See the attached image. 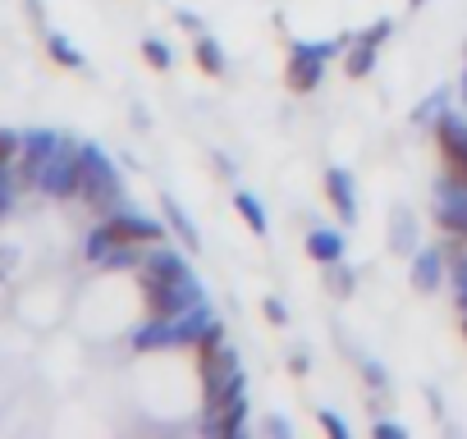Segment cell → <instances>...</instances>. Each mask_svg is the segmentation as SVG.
I'll list each match as a JSON object with an SVG mask.
<instances>
[{"mask_svg":"<svg viewBox=\"0 0 467 439\" xmlns=\"http://www.w3.org/2000/svg\"><path fill=\"white\" fill-rule=\"evenodd\" d=\"M142 307H147V316H156V321H174V316H183V311H192V307H206V289H202L197 275H188L183 284L142 293Z\"/></svg>","mask_w":467,"mask_h":439,"instance_id":"cell-8","label":"cell"},{"mask_svg":"<svg viewBox=\"0 0 467 439\" xmlns=\"http://www.w3.org/2000/svg\"><path fill=\"white\" fill-rule=\"evenodd\" d=\"M389 33H394V19H376L371 28H362V37H367V42H376V46H385V37H389Z\"/></svg>","mask_w":467,"mask_h":439,"instance_id":"cell-30","label":"cell"},{"mask_svg":"<svg viewBox=\"0 0 467 439\" xmlns=\"http://www.w3.org/2000/svg\"><path fill=\"white\" fill-rule=\"evenodd\" d=\"M371 434H376V439H408V425H403V421H376Z\"/></svg>","mask_w":467,"mask_h":439,"instance_id":"cell-29","label":"cell"},{"mask_svg":"<svg viewBox=\"0 0 467 439\" xmlns=\"http://www.w3.org/2000/svg\"><path fill=\"white\" fill-rule=\"evenodd\" d=\"M289 371H294V375H307V371H312L307 352H294V357H289Z\"/></svg>","mask_w":467,"mask_h":439,"instance_id":"cell-34","label":"cell"},{"mask_svg":"<svg viewBox=\"0 0 467 439\" xmlns=\"http://www.w3.org/2000/svg\"><path fill=\"white\" fill-rule=\"evenodd\" d=\"M462 339H467V311H462Z\"/></svg>","mask_w":467,"mask_h":439,"instance_id":"cell-37","label":"cell"},{"mask_svg":"<svg viewBox=\"0 0 467 439\" xmlns=\"http://www.w3.org/2000/svg\"><path fill=\"white\" fill-rule=\"evenodd\" d=\"M326 284H330V293L348 298V293H353V284H358V275H353L344 261H335V266H326Z\"/></svg>","mask_w":467,"mask_h":439,"instance_id":"cell-24","label":"cell"},{"mask_svg":"<svg viewBox=\"0 0 467 439\" xmlns=\"http://www.w3.org/2000/svg\"><path fill=\"white\" fill-rule=\"evenodd\" d=\"M362 380H367L371 389H385V384H389V375L380 371V362H362Z\"/></svg>","mask_w":467,"mask_h":439,"instance_id":"cell-32","label":"cell"},{"mask_svg":"<svg viewBox=\"0 0 467 439\" xmlns=\"http://www.w3.org/2000/svg\"><path fill=\"white\" fill-rule=\"evenodd\" d=\"M449 97H453V87H435L431 97H421V101H417V110H412V124L435 128V119H440V115H449Z\"/></svg>","mask_w":467,"mask_h":439,"instance_id":"cell-21","label":"cell"},{"mask_svg":"<svg viewBox=\"0 0 467 439\" xmlns=\"http://www.w3.org/2000/svg\"><path fill=\"white\" fill-rule=\"evenodd\" d=\"M192 60H197V69L211 74V78H220V74L229 69V60H224V51H220V42H215L211 33L192 37Z\"/></svg>","mask_w":467,"mask_h":439,"instance_id":"cell-19","label":"cell"},{"mask_svg":"<svg viewBox=\"0 0 467 439\" xmlns=\"http://www.w3.org/2000/svg\"><path fill=\"white\" fill-rule=\"evenodd\" d=\"M458 101H462V110H467V74L458 78Z\"/></svg>","mask_w":467,"mask_h":439,"instance_id":"cell-35","label":"cell"},{"mask_svg":"<svg viewBox=\"0 0 467 439\" xmlns=\"http://www.w3.org/2000/svg\"><path fill=\"white\" fill-rule=\"evenodd\" d=\"M303 248H307V257H312L317 266H335V261H344V234H339V230L317 225V230H307Z\"/></svg>","mask_w":467,"mask_h":439,"instance_id":"cell-15","label":"cell"},{"mask_svg":"<svg viewBox=\"0 0 467 439\" xmlns=\"http://www.w3.org/2000/svg\"><path fill=\"white\" fill-rule=\"evenodd\" d=\"M421 243H417V220H412V210H394L389 215V252H399V257H412Z\"/></svg>","mask_w":467,"mask_h":439,"instance_id":"cell-16","label":"cell"},{"mask_svg":"<svg viewBox=\"0 0 467 439\" xmlns=\"http://www.w3.org/2000/svg\"><path fill=\"white\" fill-rule=\"evenodd\" d=\"M78 183H83V156H78V142L65 138L60 151L51 156V165L42 169L37 192L51 197V201H69V197H78Z\"/></svg>","mask_w":467,"mask_h":439,"instance_id":"cell-4","label":"cell"},{"mask_svg":"<svg viewBox=\"0 0 467 439\" xmlns=\"http://www.w3.org/2000/svg\"><path fill=\"white\" fill-rule=\"evenodd\" d=\"M101 225H106L110 239L124 243V248H156V243L165 239V225H161V220H151V215H142V210H129V206L101 215Z\"/></svg>","mask_w":467,"mask_h":439,"instance_id":"cell-7","label":"cell"},{"mask_svg":"<svg viewBox=\"0 0 467 439\" xmlns=\"http://www.w3.org/2000/svg\"><path fill=\"white\" fill-rule=\"evenodd\" d=\"M444 275H449V261H444V252H440V248H417V252H412V271H408L412 293L431 298V293L444 284Z\"/></svg>","mask_w":467,"mask_h":439,"instance_id":"cell-11","label":"cell"},{"mask_svg":"<svg viewBox=\"0 0 467 439\" xmlns=\"http://www.w3.org/2000/svg\"><path fill=\"white\" fill-rule=\"evenodd\" d=\"M408 5H412V10H421V5H426V0H408Z\"/></svg>","mask_w":467,"mask_h":439,"instance_id":"cell-36","label":"cell"},{"mask_svg":"<svg viewBox=\"0 0 467 439\" xmlns=\"http://www.w3.org/2000/svg\"><path fill=\"white\" fill-rule=\"evenodd\" d=\"M326 197H330L335 215L353 225V220H358V188H353V174L344 165H330L326 169Z\"/></svg>","mask_w":467,"mask_h":439,"instance_id":"cell-13","label":"cell"},{"mask_svg":"<svg viewBox=\"0 0 467 439\" xmlns=\"http://www.w3.org/2000/svg\"><path fill=\"white\" fill-rule=\"evenodd\" d=\"M78 156H83V183H78V197L88 201V210L97 215H110L124 206V179H119V165L97 147V142H78Z\"/></svg>","mask_w":467,"mask_h":439,"instance_id":"cell-2","label":"cell"},{"mask_svg":"<svg viewBox=\"0 0 467 439\" xmlns=\"http://www.w3.org/2000/svg\"><path fill=\"white\" fill-rule=\"evenodd\" d=\"M142 60H147L156 74H170V69H174V51H170L161 37H142Z\"/></svg>","mask_w":467,"mask_h":439,"instance_id":"cell-23","label":"cell"},{"mask_svg":"<svg viewBox=\"0 0 467 439\" xmlns=\"http://www.w3.org/2000/svg\"><path fill=\"white\" fill-rule=\"evenodd\" d=\"M435 225H440L449 239L467 243V197H462L449 179L435 183Z\"/></svg>","mask_w":467,"mask_h":439,"instance_id":"cell-10","label":"cell"},{"mask_svg":"<svg viewBox=\"0 0 467 439\" xmlns=\"http://www.w3.org/2000/svg\"><path fill=\"white\" fill-rule=\"evenodd\" d=\"M174 24H179V28H188L192 37H202V33H206V24H202L192 10H174Z\"/></svg>","mask_w":467,"mask_h":439,"instance_id":"cell-31","label":"cell"},{"mask_svg":"<svg viewBox=\"0 0 467 439\" xmlns=\"http://www.w3.org/2000/svg\"><path fill=\"white\" fill-rule=\"evenodd\" d=\"M234 210L244 215V225H248L257 239H266V234H271V220H266V206H262V197H257V192L239 188V192H234Z\"/></svg>","mask_w":467,"mask_h":439,"instance_id":"cell-17","label":"cell"},{"mask_svg":"<svg viewBox=\"0 0 467 439\" xmlns=\"http://www.w3.org/2000/svg\"><path fill=\"white\" fill-rule=\"evenodd\" d=\"M0 220H5V215H0Z\"/></svg>","mask_w":467,"mask_h":439,"instance_id":"cell-38","label":"cell"},{"mask_svg":"<svg viewBox=\"0 0 467 439\" xmlns=\"http://www.w3.org/2000/svg\"><path fill=\"white\" fill-rule=\"evenodd\" d=\"M215 316L206 311V307H192V311H183V316H174V321H156V316H147L138 330H133V352H165V348H192L197 343V334L211 325Z\"/></svg>","mask_w":467,"mask_h":439,"instance_id":"cell-3","label":"cell"},{"mask_svg":"<svg viewBox=\"0 0 467 439\" xmlns=\"http://www.w3.org/2000/svg\"><path fill=\"white\" fill-rule=\"evenodd\" d=\"M197 375H202V389L224 384V380H234V375H244L239 352H234L229 343H220V348H211V352H197Z\"/></svg>","mask_w":467,"mask_h":439,"instance_id":"cell-12","label":"cell"},{"mask_svg":"<svg viewBox=\"0 0 467 439\" xmlns=\"http://www.w3.org/2000/svg\"><path fill=\"white\" fill-rule=\"evenodd\" d=\"M161 210H165V230H170V234L183 243V252H202V234H197V225H192L188 210H183V206H179L170 192L161 197Z\"/></svg>","mask_w":467,"mask_h":439,"instance_id":"cell-14","label":"cell"},{"mask_svg":"<svg viewBox=\"0 0 467 439\" xmlns=\"http://www.w3.org/2000/svg\"><path fill=\"white\" fill-rule=\"evenodd\" d=\"M138 289L142 293H151V289H170V284H183L188 275H192V266H188V257L183 252H174V248H147L142 252V261H138Z\"/></svg>","mask_w":467,"mask_h":439,"instance_id":"cell-5","label":"cell"},{"mask_svg":"<svg viewBox=\"0 0 467 439\" xmlns=\"http://www.w3.org/2000/svg\"><path fill=\"white\" fill-rule=\"evenodd\" d=\"M15 192H19V183H15V165H0V215H10Z\"/></svg>","mask_w":467,"mask_h":439,"instance_id":"cell-26","label":"cell"},{"mask_svg":"<svg viewBox=\"0 0 467 439\" xmlns=\"http://www.w3.org/2000/svg\"><path fill=\"white\" fill-rule=\"evenodd\" d=\"M317 425H321L326 434H335V439H348V421H344L339 412H330V407H321V412H317Z\"/></svg>","mask_w":467,"mask_h":439,"instance_id":"cell-27","label":"cell"},{"mask_svg":"<svg viewBox=\"0 0 467 439\" xmlns=\"http://www.w3.org/2000/svg\"><path fill=\"white\" fill-rule=\"evenodd\" d=\"M60 133L56 128H28L24 133V151H19V160H15V183L19 188H37L42 183V169L51 165V156L60 151Z\"/></svg>","mask_w":467,"mask_h":439,"instance_id":"cell-6","label":"cell"},{"mask_svg":"<svg viewBox=\"0 0 467 439\" xmlns=\"http://www.w3.org/2000/svg\"><path fill=\"white\" fill-rule=\"evenodd\" d=\"M262 316H266L271 325H289V307H285L275 293H266V298H262Z\"/></svg>","mask_w":467,"mask_h":439,"instance_id":"cell-28","label":"cell"},{"mask_svg":"<svg viewBox=\"0 0 467 439\" xmlns=\"http://www.w3.org/2000/svg\"><path fill=\"white\" fill-rule=\"evenodd\" d=\"M435 147H440L444 174L467 183V119H462V115L449 110V115L435 119Z\"/></svg>","mask_w":467,"mask_h":439,"instance_id":"cell-9","label":"cell"},{"mask_svg":"<svg viewBox=\"0 0 467 439\" xmlns=\"http://www.w3.org/2000/svg\"><path fill=\"white\" fill-rule=\"evenodd\" d=\"M47 56H51L60 69H74V74H83V69H88V56H83L65 33H47Z\"/></svg>","mask_w":467,"mask_h":439,"instance_id":"cell-20","label":"cell"},{"mask_svg":"<svg viewBox=\"0 0 467 439\" xmlns=\"http://www.w3.org/2000/svg\"><path fill=\"white\" fill-rule=\"evenodd\" d=\"M376 56H380V46H376V42H367V37L358 33V37H353V46L344 51V74H348V78H367V74L376 69Z\"/></svg>","mask_w":467,"mask_h":439,"instance_id":"cell-18","label":"cell"},{"mask_svg":"<svg viewBox=\"0 0 467 439\" xmlns=\"http://www.w3.org/2000/svg\"><path fill=\"white\" fill-rule=\"evenodd\" d=\"M19 151H24V133L0 124V165H15V160H19Z\"/></svg>","mask_w":467,"mask_h":439,"instance_id":"cell-25","label":"cell"},{"mask_svg":"<svg viewBox=\"0 0 467 439\" xmlns=\"http://www.w3.org/2000/svg\"><path fill=\"white\" fill-rule=\"evenodd\" d=\"M358 33H339L335 42H289V60H285V83L298 97H312L326 83V65L353 46Z\"/></svg>","mask_w":467,"mask_h":439,"instance_id":"cell-1","label":"cell"},{"mask_svg":"<svg viewBox=\"0 0 467 439\" xmlns=\"http://www.w3.org/2000/svg\"><path fill=\"white\" fill-rule=\"evenodd\" d=\"M115 248H119V243L110 239V230H106V225H97V230L83 239V257H88L92 266H106V257H110Z\"/></svg>","mask_w":467,"mask_h":439,"instance_id":"cell-22","label":"cell"},{"mask_svg":"<svg viewBox=\"0 0 467 439\" xmlns=\"http://www.w3.org/2000/svg\"><path fill=\"white\" fill-rule=\"evenodd\" d=\"M266 434H275V439H294V421H285V416L275 412V416H266Z\"/></svg>","mask_w":467,"mask_h":439,"instance_id":"cell-33","label":"cell"}]
</instances>
